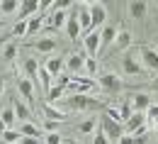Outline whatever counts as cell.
<instances>
[{
    "instance_id": "1",
    "label": "cell",
    "mask_w": 158,
    "mask_h": 144,
    "mask_svg": "<svg viewBox=\"0 0 158 144\" xmlns=\"http://www.w3.org/2000/svg\"><path fill=\"white\" fill-rule=\"evenodd\" d=\"M63 105L68 107V110H78V112H85V110H105V105L95 100V98H90V95H63L61 98Z\"/></svg>"
},
{
    "instance_id": "2",
    "label": "cell",
    "mask_w": 158,
    "mask_h": 144,
    "mask_svg": "<svg viewBox=\"0 0 158 144\" xmlns=\"http://www.w3.org/2000/svg\"><path fill=\"white\" fill-rule=\"evenodd\" d=\"M90 10V32H100L107 22V5L105 2H88Z\"/></svg>"
},
{
    "instance_id": "3",
    "label": "cell",
    "mask_w": 158,
    "mask_h": 144,
    "mask_svg": "<svg viewBox=\"0 0 158 144\" xmlns=\"http://www.w3.org/2000/svg\"><path fill=\"white\" fill-rule=\"evenodd\" d=\"M100 132H102L110 142H119V137H124V127H122V122L110 120L107 115L100 117Z\"/></svg>"
},
{
    "instance_id": "4",
    "label": "cell",
    "mask_w": 158,
    "mask_h": 144,
    "mask_svg": "<svg viewBox=\"0 0 158 144\" xmlns=\"http://www.w3.org/2000/svg\"><path fill=\"white\" fill-rule=\"evenodd\" d=\"M93 88H95V81L83 78V76H71V83L66 85V90H68L71 95H88Z\"/></svg>"
},
{
    "instance_id": "5",
    "label": "cell",
    "mask_w": 158,
    "mask_h": 144,
    "mask_svg": "<svg viewBox=\"0 0 158 144\" xmlns=\"http://www.w3.org/2000/svg\"><path fill=\"white\" fill-rule=\"evenodd\" d=\"M100 85H102V90L107 95H117V93L124 90V83H122V78L117 73H102L100 76Z\"/></svg>"
},
{
    "instance_id": "6",
    "label": "cell",
    "mask_w": 158,
    "mask_h": 144,
    "mask_svg": "<svg viewBox=\"0 0 158 144\" xmlns=\"http://www.w3.org/2000/svg\"><path fill=\"white\" fill-rule=\"evenodd\" d=\"M73 15H76V20H78L80 34H90V10H88V2L73 5Z\"/></svg>"
},
{
    "instance_id": "7",
    "label": "cell",
    "mask_w": 158,
    "mask_h": 144,
    "mask_svg": "<svg viewBox=\"0 0 158 144\" xmlns=\"http://www.w3.org/2000/svg\"><path fill=\"white\" fill-rule=\"evenodd\" d=\"M139 59L143 63V68L158 73V51L156 49H151V46H139Z\"/></svg>"
},
{
    "instance_id": "8",
    "label": "cell",
    "mask_w": 158,
    "mask_h": 144,
    "mask_svg": "<svg viewBox=\"0 0 158 144\" xmlns=\"http://www.w3.org/2000/svg\"><path fill=\"white\" fill-rule=\"evenodd\" d=\"M17 93H20V100L32 110L34 107V83L27 81V78H20L17 81Z\"/></svg>"
},
{
    "instance_id": "9",
    "label": "cell",
    "mask_w": 158,
    "mask_h": 144,
    "mask_svg": "<svg viewBox=\"0 0 158 144\" xmlns=\"http://www.w3.org/2000/svg\"><path fill=\"white\" fill-rule=\"evenodd\" d=\"M83 46H85V54L88 59H95L98 61V54H100V32H90L83 37Z\"/></svg>"
},
{
    "instance_id": "10",
    "label": "cell",
    "mask_w": 158,
    "mask_h": 144,
    "mask_svg": "<svg viewBox=\"0 0 158 144\" xmlns=\"http://www.w3.org/2000/svg\"><path fill=\"white\" fill-rule=\"evenodd\" d=\"M122 127H124V134H129V137L136 134L141 127H146V112H134V115L122 124Z\"/></svg>"
},
{
    "instance_id": "11",
    "label": "cell",
    "mask_w": 158,
    "mask_h": 144,
    "mask_svg": "<svg viewBox=\"0 0 158 144\" xmlns=\"http://www.w3.org/2000/svg\"><path fill=\"white\" fill-rule=\"evenodd\" d=\"M39 12V0H22L20 7H17V17L22 22H27L32 15H37Z\"/></svg>"
},
{
    "instance_id": "12",
    "label": "cell",
    "mask_w": 158,
    "mask_h": 144,
    "mask_svg": "<svg viewBox=\"0 0 158 144\" xmlns=\"http://www.w3.org/2000/svg\"><path fill=\"white\" fill-rule=\"evenodd\" d=\"M122 71L127 73V76H141V63H139V59H136V54L131 51V54H127L124 56V61H122Z\"/></svg>"
},
{
    "instance_id": "13",
    "label": "cell",
    "mask_w": 158,
    "mask_h": 144,
    "mask_svg": "<svg viewBox=\"0 0 158 144\" xmlns=\"http://www.w3.org/2000/svg\"><path fill=\"white\" fill-rule=\"evenodd\" d=\"M83 66H85V56H83V54H71V56L66 59V68H68V76H80Z\"/></svg>"
},
{
    "instance_id": "14",
    "label": "cell",
    "mask_w": 158,
    "mask_h": 144,
    "mask_svg": "<svg viewBox=\"0 0 158 144\" xmlns=\"http://www.w3.org/2000/svg\"><path fill=\"white\" fill-rule=\"evenodd\" d=\"M68 20V10H51L49 12V29H63Z\"/></svg>"
},
{
    "instance_id": "15",
    "label": "cell",
    "mask_w": 158,
    "mask_h": 144,
    "mask_svg": "<svg viewBox=\"0 0 158 144\" xmlns=\"http://www.w3.org/2000/svg\"><path fill=\"white\" fill-rule=\"evenodd\" d=\"M63 66H66V61H63L61 56H51V59H46V63H44V71L54 78V76H61V73H63Z\"/></svg>"
},
{
    "instance_id": "16",
    "label": "cell",
    "mask_w": 158,
    "mask_h": 144,
    "mask_svg": "<svg viewBox=\"0 0 158 144\" xmlns=\"http://www.w3.org/2000/svg\"><path fill=\"white\" fill-rule=\"evenodd\" d=\"M12 110H15V117L20 120V124H22V122H32V110H29L27 105L22 103L20 98H15V105H12Z\"/></svg>"
},
{
    "instance_id": "17",
    "label": "cell",
    "mask_w": 158,
    "mask_h": 144,
    "mask_svg": "<svg viewBox=\"0 0 158 144\" xmlns=\"http://www.w3.org/2000/svg\"><path fill=\"white\" fill-rule=\"evenodd\" d=\"M41 27H44V15L37 12V15H32V17L27 20V34H24V37H34V34H39Z\"/></svg>"
},
{
    "instance_id": "18",
    "label": "cell",
    "mask_w": 158,
    "mask_h": 144,
    "mask_svg": "<svg viewBox=\"0 0 158 144\" xmlns=\"http://www.w3.org/2000/svg\"><path fill=\"white\" fill-rule=\"evenodd\" d=\"M114 37H117V27H112V24H105V27L100 29V49H102V46H110V44H114Z\"/></svg>"
},
{
    "instance_id": "19",
    "label": "cell",
    "mask_w": 158,
    "mask_h": 144,
    "mask_svg": "<svg viewBox=\"0 0 158 144\" xmlns=\"http://www.w3.org/2000/svg\"><path fill=\"white\" fill-rule=\"evenodd\" d=\"M151 98L146 95V93H136L134 98H131V107H134V112H146L148 107H151Z\"/></svg>"
},
{
    "instance_id": "20",
    "label": "cell",
    "mask_w": 158,
    "mask_h": 144,
    "mask_svg": "<svg viewBox=\"0 0 158 144\" xmlns=\"http://www.w3.org/2000/svg\"><path fill=\"white\" fill-rule=\"evenodd\" d=\"M44 115H46V120H51V122H66L68 120V115L59 110V107H54V105H46L44 103Z\"/></svg>"
},
{
    "instance_id": "21",
    "label": "cell",
    "mask_w": 158,
    "mask_h": 144,
    "mask_svg": "<svg viewBox=\"0 0 158 144\" xmlns=\"http://www.w3.org/2000/svg\"><path fill=\"white\" fill-rule=\"evenodd\" d=\"M63 93H66V88H63V85H59V83H51V88L46 90V105L59 103L61 98H63Z\"/></svg>"
},
{
    "instance_id": "22",
    "label": "cell",
    "mask_w": 158,
    "mask_h": 144,
    "mask_svg": "<svg viewBox=\"0 0 158 144\" xmlns=\"http://www.w3.org/2000/svg\"><path fill=\"white\" fill-rule=\"evenodd\" d=\"M66 34H68V39H71V41H78V37H80V27H78L76 15H68V20H66Z\"/></svg>"
},
{
    "instance_id": "23",
    "label": "cell",
    "mask_w": 158,
    "mask_h": 144,
    "mask_svg": "<svg viewBox=\"0 0 158 144\" xmlns=\"http://www.w3.org/2000/svg\"><path fill=\"white\" fill-rule=\"evenodd\" d=\"M24 73H27V81L37 83V76H39V63L34 56H29L27 61H24Z\"/></svg>"
},
{
    "instance_id": "24",
    "label": "cell",
    "mask_w": 158,
    "mask_h": 144,
    "mask_svg": "<svg viewBox=\"0 0 158 144\" xmlns=\"http://www.w3.org/2000/svg\"><path fill=\"white\" fill-rule=\"evenodd\" d=\"M32 46H34L37 51H41V54H51V51H56V41L51 39V37H44V39L34 41Z\"/></svg>"
},
{
    "instance_id": "25",
    "label": "cell",
    "mask_w": 158,
    "mask_h": 144,
    "mask_svg": "<svg viewBox=\"0 0 158 144\" xmlns=\"http://www.w3.org/2000/svg\"><path fill=\"white\" fill-rule=\"evenodd\" d=\"M146 10H148L146 2H129V15H131L134 20H143V17H146Z\"/></svg>"
},
{
    "instance_id": "26",
    "label": "cell",
    "mask_w": 158,
    "mask_h": 144,
    "mask_svg": "<svg viewBox=\"0 0 158 144\" xmlns=\"http://www.w3.org/2000/svg\"><path fill=\"white\" fill-rule=\"evenodd\" d=\"M20 134L22 137H34V139H39V129H37L32 122H22L20 124Z\"/></svg>"
},
{
    "instance_id": "27",
    "label": "cell",
    "mask_w": 158,
    "mask_h": 144,
    "mask_svg": "<svg viewBox=\"0 0 158 144\" xmlns=\"http://www.w3.org/2000/svg\"><path fill=\"white\" fill-rule=\"evenodd\" d=\"M0 120L5 122V127H7V129H12V124L17 122V117H15V110H12V107L2 110V112H0Z\"/></svg>"
},
{
    "instance_id": "28",
    "label": "cell",
    "mask_w": 158,
    "mask_h": 144,
    "mask_svg": "<svg viewBox=\"0 0 158 144\" xmlns=\"http://www.w3.org/2000/svg\"><path fill=\"white\" fill-rule=\"evenodd\" d=\"M129 44H131V34H129V32H119L117 37H114V46H117L119 51H122V49H127Z\"/></svg>"
},
{
    "instance_id": "29",
    "label": "cell",
    "mask_w": 158,
    "mask_h": 144,
    "mask_svg": "<svg viewBox=\"0 0 158 144\" xmlns=\"http://www.w3.org/2000/svg\"><path fill=\"white\" fill-rule=\"evenodd\" d=\"M117 112H119V120H122V122H127V120H129V117L134 115V107H131V100L122 103V107H119Z\"/></svg>"
},
{
    "instance_id": "30",
    "label": "cell",
    "mask_w": 158,
    "mask_h": 144,
    "mask_svg": "<svg viewBox=\"0 0 158 144\" xmlns=\"http://www.w3.org/2000/svg\"><path fill=\"white\" fill-rule=\"evenodd\" d=\"M17 7H20V2H15V0H2V2H0V12H2V15L17 12Z\"/></svg>"
},
{
    "instance_id": "31",
    "label": "cell",
    "mask_w": 158,
    "mask_h": 144,
    "mask_svg": "<svg viewBox=\"0 0 158 144\" xmlns=\"http://www.w3.org/2000/svg\"><path fill=\"white\" fill-rule=\"evenodd\" d=\"M15 56H17V44H12V41L5 44V49H2V59H5V61H12Z\"/></svg>"
},
{
    "instance_id": "32",
    "label": "cell",
    "mask_w": 158,
    "mask_h": 144,
    "mask_svg": "<svg viewBox=\"0 0 158 144\" xmlns=\"http://www.w3.org/2000/svg\"><path fill=\"white\" fill-rule=\"evenodd\" d=\"M0 137L5 139V144H17L20 142V132H15V129H5Z\"/></svg>"
},
{
    "instance_id": "33",
    "label": "cell",
    "mask_w": 158,
    "mask_h": 144,
    "mask_svg": "<svg viewBox=\"0 0 158 144\" xmlns=\"http://www.w3.org/2000/svg\"><path fill=\"white\" fill-rule=\"evenodd\" d=\"M22 34H27V22L17 20L15 27H12V34H10V37H22Z\"/></svg>"
},
{
    "instance_id": "34",
    "label": "cell",
    "mask_w": 158,
    "mask_h": 144,
    "mask_svg": "<svg viewBox=\"0 0 158 144\" xmlns=\"http://www.w3.org/2000/svg\"><path fill=\"white\" fill-rule=\"evenodd\" d=\"M78 129H80V132H85V134H90V132L95 129V120H85V122H80Z\"/></svg>"
},
{
    "instance_id": "35",
    "label": "cell",
    "mask_w": 158,
    "mask_h": 144,
    "mask_svg": "<svg viewBox=\"0 0 158 144\" xmlns=\"http://www.w3.org/2000/svg\"><path fill=\"white\" fill-rule=\"evenodd\" d=\"M83 68H85L88 73H98V61H95V59H88V56H85V66H83Z\"/></svg>"
},
{
    "instance_id": "36",
    "label": "cell",
    "mask_w": 158,
    "mask_h": 144,
    "mask_svg": "<svg viewBox=\"0 0 158 144\" xmlns=\"http://www.w3.org/2000/svg\"><path fill=\"white\" fill-rule=\"evenodd\" d=\"M44 144H63V139H61V134H56V132H49Z\"/></svg>"
},
{
    "instance_id": "37",
    "label": "cell",
    "mask_w": 158,
    "mask_h": 144,
    "mask_svg": "<svg viewBox=\"0 0 158 144\" xmlns=\"http://www.w3.org/2000/svg\"><path fill=\"white\" fill-rule=\"evenodd\" d=\"M146 115L151 117V122H153V124H158V105H151V107L146 110Z\"/></svg>"
},
{
    "instance_id": "38",
    "label": "cell",
    "mask_w": 158,
    "mask_h": 144,
    "mask_svg": "<svg viewBox=\"0 0 158 144\" xmlns=\"http://www.w3.org/2000/svg\"><path fill=\"white\" fill-rule=\"evenodd\" d=\"M93 144H110V139H107V137H105L102 132H98V134L93 137Z\"/></svg>"
},
{
    "instance_id": "39",
    "label": "cell",
    "mask_w": 158,
    "mask_h": 144,
    "mask_svg": "<svg viewBox=\"0 0 158 144\" xmlns=\"http://www.w3.org/2000/svg\"><path fill=\"white\" fill-rule=\"evenodd\" d=\"M131 144H148V139H146V134H134Z\"/></svg>"
},
{
    "instance_id": "40",
    "label": "cell",
    "mask_w": 158,
    "mask_h": 144,
    "mask_svg": "<svg viewBox=\"0 0 158 144\" xmlns=\"http://www.w3.org/2000/svg\"><path fill=\"white\" fill-rule=\"evenodd\" d=\"M44 129H46V132H56V129H59V122H51V120H46V122H44Z\"/></svg>"
},
{
    "instance_id": "41",
    "label": "cell",
    "mask_w": 158,
    "mask_h": 144,
    "mask_svg": "<svg viewBox=\"0 0 158 144\" xmlns=\"http://www.w3.org/2000/svg\"><path fill=\"white\" fill-rule=\"evenodd\" d=\"M20 144H39V139H34V137H22Z\"/></svg>"
},
{
    "instance_id": "42",
    "label": "cell",
    "mask_w": 158,
    "mask_h": 144,
    "mask_svg": "<svg viewBox=\"0 0 158 144\" xmlns=\"http://www.w3.org/2000/svg\"><path fill=\"white\" fill-rule=\"evenodd\" d=\"M117 144H131V137H129V134H124V137H119Z\"/></svg>"
},
{
    "instance_id": "43",
    "label": "cell",
    "mask_w": 158,
    "mask_h": 144,
    "mask_svg": "<svg viewBox=\"0 0 158 144\" xmlns=\"http://www.w3.org/2000/svg\"><path fill=\"white\" fill-rule=\"evenodd\" d=\"M2 90H5V78L0 76V95H2Z\"/></svg>"
},
{
    "instance_id": "44",
    "label": "cell",
    "mask_w": 158,
    "mask_h": 144,
    "mask_svg": "<svg viewBox=\"0 0 158 144\" xmlns=\"http://www.w3.org/2000/svg\"><path fill=\"white\" fill-rule=\"evenodd\" d=\"M151 88H153V90H158V78H153V81H151Z\"/></svg>"
},
{
    "instance_id": "45",
    "label": "cell",
    "mask_w": 158,
    "mask_h": 144,
    "mask_svg": "<svg viewBox=\"0 0 158 144\" xmlns=\"http://www.w3.org/2000/svg\"><path fill=\"white\" fill-rule=\"evenodd\" d=\"M5 129H7V127H5V122H2V120H0V134H2V132H5Z\"/></svg>"
},
{
    "instance_id": "46",
    "label": "cell",
    "mask_w": 158,
    "mask_h": 144,
    "mask_svg": "<svg viewBox=\"0 0 158 144\" xmlns=\"http://www.w3.org/2000/svg\"><path fill=\"white\" fill-rule=\"evenodd\" d=\"M66 144H80V142H73V139H71V142H66Z\"/></svg>"
},
{
    "instance_id": "47",
    "label": "cell",
    "mask_w": 158,
    "mask_h": 144,
    "mask_svg": "<svg viewBox=\"0 0 158 144\" xmlns=\"http://www.w3.org/2000/svg\"><path fill=\"white\" fill-rule=\"evenodd\" d=\"M0 24H2V17H0Z\"/></svg>"
},
{
    "instance_id": "48",
    "label": "cell",
    "mask_w": 158,
    "mask_h": 144,
    "mask_svg": "<svg viewBox=\"0 0 158 144\" xmlns=\"http://www.w3.org/2000/svg\"><path fill=\"white\" fill-rule=\"evenodd\" d=\"M39 144H44V142H39Z\"/></svg>"
},
{
    "instance_id": "49",
    "label": "cell",
    "mask_w": 158,
    "mask_h": 144,
    "mask_svg": "<svg viewBox=\"0 0 158 144\" xmlns=\"http://www.w3.org/2000/svg\"><path fill=\"white\" fill-rule=\"evenodd\" d=\"M17 144H20V142H17Z\"/></svg>"
}]
</instances>
